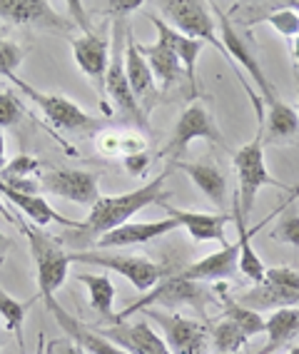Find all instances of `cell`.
I'll return each mask as SVG.
<instances>
[{
  "label": "cell",
  "mask_w": 299,
  "mask_h": 354,
  "mask_svg": "<svg viewBox=\"0 0 299 354\" xmlns=\"http://www.w3.org/2000/svg\"><path fill=\"white\" fill-rule=\"evenodd\" d=\"M167 175H170V167L133 192L100 197V200L90 207L88 220L80 222V227H77L75 232L85 234V237H97V240H100L102 234H108V232H113V230L133 222V217L137 215V212H142L145 207H150V205H155V203H165Z\"/></svg>",
  "instance_id": "cell-1"
},
{
  "label": "cell",
  "mask_w": 299,
  "mask_h": 354,
  "mask_svg": "<svg viewBox=\"0 0 299 354\" xmlns=\"http://www.w3.org/2000/svg\"><path fill=\"white\" fill-rule=\"evenodd\" d=\"M210 299H212V295L204 285L180 277V274H170L167 279H160L153 290L140 295V297L135 299L133 304H128L122 312H117V315L113 317V322H128L130 317L137 315V312L157 310V307L175 310V307L190 304V307H195L197 312H202Z\"/></svg>",
  "instance_id": "cell-2"
},
{
  "label": "cell",
  "mask_w": 299,
  "mask_h": 354,
  "mask_svg": "<svg viewBox=\"0 0 299 354\" xmlns=\"http://www.w3.org/2000/svg\"><path fill=\"white\" fill-rule=\"evenodd\" d=\"M262 138H264V122H260V130L249 142H244L240 150L235 152V170H237V180H240V192L235 195L237 205H240V212L244 217L252 212L257 200V192L267 185L274 187H282L277 180H272L267 170V162H264V145H262Z\"/></svg>",
  "instance_id": "cell-3"
},
{
  "label": "cell",
  "mask_w": 299,
  "mask_h": 354,
  "mask_svg": "<svg viewBox=\"0 0 299 354\" xmlns=\"http://www.w3.org/2000/svg\"><path fill=\"white\" fill-rule=\"evenodd\" d=\"M28 242H30V252L35 259V270H38V295L45 299L55 297V292L63 287L70 272V254L65 252L60 242L50 234H45L40 227H28L23 225Z\"/></svg>",
  "instance_id": "cell-4"
},
{
  "label": "cell",
  "mask_w": 299,
  "mask_h": 354,
  "mask_svg": "<svg viewBox=\"0 0 299 354\" xmlns=\"http://www.w3.org/2000/svg\"><path fill=\"white\" fill-rule=\"evenodd\" d=\"M115 35L113 45H110V65H108V75H105V95L117 105L125 118L130 122H135L137 127H147L150 118L142 113V108L137 105L133 95V88L128 82V73H125V32H128V23L125 18L115 20Z\"/></svg>",
  "instance_id": "cell-5"
},
{
  "label": "cell",
  "mask_w": 299,
  "mask_h": 354,
  "mask_svg": "<svg viewBox=\"0 0 299 354\" xmlns=\"http://www.w3.org/2000/svg\"><path fill=\"white\" fill-rule=\"evenodd\" d=\"M70 262H80V265H93L117 272L125 277L135 290L145 295L157 285L165 270L153 262L150 257H137V254H115V252H68Z\"/></svg>",
  "instance_id": "cell-6"
},
{
  "label": "cell",
  "mask_w": 299,
  "mask_h": 354,
  "mask_svg": "<svg viewBox=\"0 0 299 354\" xmlns=\"http://www.w3.org/2000/svg\"><path fill=\"white\" fill-rule=\"evenodd\" d=\"M160 10H162L160 18L165 20L167 26H172L177 32L192 40L210 43L215 50H220L227 57L222 43H220L217 23L204 3H200V0H165V3H160Z\"/></svg>",
  "instance_id": "cell-7"
},
{
  "label": "cell",
  "mask_w": 299,
  "mask_h": 354,
  "mask_svg": "<svg viewBox=\"0 0 299 354\" xmlns=\"http://www.w3.org/2000/svg\"><path fill=\"white\" fill-rule=\"evenodd\" d=\"M210 8L217 13V32H220V43H222L224 53H227V60H235V63L240 65L249 77H252V82L260 88L262 100L267 102V105H272L274 100H280L277 88L272 85V80L267 77V73L262 70L260 60H257V55L252 53L249 43L235 30V28H232L227 13H222V8L217 6V3H212Z\"/></svg>",
  "instance_id": "cell-8"
},
{
  "label": "cell",
  "mask_w": 299,
  "mask_h": 354,
  "mask_svg": "<svg viewBox=\"0 0 299 354\" xmlns=\"http://www.w3.org/2000/svg\"><path fill=\"white\" fill-rule=\"evenodd\" d=\"M147 319L155 322L162 332V339L172 354H207L210 349V332L200 322L182 317L177 312L145 310Z\"/></svg>",
  "instance_id": "cell-9"
},
{
  "label": "cell",
  "mask_w": 299,
  "mask_h": 354,
  "mask_svg": "<svg viewBox=\"0 0 299 354\" xmlns=\"http://www.w3.org/2000/svg\"><path fill=\"white\" fill-rule=\"evenodd\" d=\"M195 140H212V142H222V135L217 130L215 118L202 102H190L182 113H180L175 130H172L170 142L162 150V158L172 162H180V155L195 142Z\"/></svg>",
  "instance_id": "cell-10"
},
{
  "label": "cell",
  "mask_w": 299,
  "mask_h": 354,
  "mask_svg": "<svg viewBox=\"0 0 299 354\" xmlns=\"http://www.w3.org/2000/svg\"><path fill=\"white\" fill-rule=\"evenodd\" d=\"M20 88L26 90L28 97L38 105L40 113L45 115V120L50 122L55 130H63V133H83V130H97L102 125L100 120H95L93 115H88L80 105H75L68 97L52 95V93H40V90L28 88L23 82H20Z\"/></svg>",
  "instance_id": "cell-11"
},
{
  "label": "cell",
  "mask_w": 299,
  "mask_h": 354,
  "mask_svg": "<svg viewBox=\"0 0 299 354\" xmlns=\"http://www.w3.org/2000/svg\"><path fill=\"white\" fill-rule=\"evenodd\" d=\"M40 190L75 205H93L100 200V175L90 170H50L40 177Z\"/></svg>",
  "instance_id": "cell-12"
},
{
  "label": "cell",
  "mask_w": 299,
  "mask_h": 354,
  "mask_svg": "<svg viewBox=\"0 0 299 354\" xmlns=\"http://www.w3.org/2000/svg\"><path fill=\"white\" fill-rule=\"evenodd\" d=\"M125 73H128V82L133 88V95L137 100V105L142 108V113L150 118L153 108L160 100V90H157V80H155L153 70L147 65V60L142 57L140 48L133 38V28L128 26L125 32Z\"/></svg>",
  "instance_id": "cell-13"
},
{
  "label": "cell",
  "mask_w": 299,
  "mask_h": 354,
  "mask_svg": "<svg viewBox=\"0 0 299 354\" xmlns=\"http://www.w3.org/2000/svg\"><path fill=\"white\" fill-rule=\"evenodd\" d=\"M128 354H172L162 335H157L147 322H113L110 327H95Z\"/></svg>",
  "instance_id": "cell-14"
},
{
  "label": "cell",
  "mask_w": 299,
  "mask_h": 354,
  "mask_svg": "<svg viewBox=\"0 0 299 354\" xmlns=\"http://www.w3.org/2000/svg\"><path fill=\"white\" fill-rule=\"evenodd\" d=\"M70 45L77 68L105 93V75H108L110 65V38L100 35V32L85 30L83 35L73 38Z\"/></svg>",
  "instance_id": "cell-15"
},
{
  "label": "cell",
  "mask_w": 299,
  "mask_h": 354,
  "mask_svg": "<svg viewBox=\"0 0 299 354\" xmlns=\"http://www.w3.org/2000/svg\"><path fill=\"white\" fill-rule=\"evenodd\" d=\"M45 307H48V312L55 317V322L60 324V329L70 337V342L80 344L85 352H90V354H128L122 347H117L115 342H110L108 337H102L95 327H88V324L80 322L77 317H73L70 312H65V307L57 302L55 297L45 299Z\"/></svg>",
  "instance_id": "cell-16"
},
{
  "label": "cell",
  "mask_w": 299,
  "mask_h": 354,
  "mask_svg": "<svg viewBox=\"0 0 299 354\" xmlns=\"http://www.w3.org/2000/svg\"><path fill=\"white\" fill-rule=\"evenodd\" d=\"M165 209L170 212L172 220H177L182 230L190 232L195 242H220V245H229L224 240V227L232 222V212H202V209H180L172 205L162 203Z\"/></svg>",
  "instance_id": "cell-17"
},
{
  "label": "cell",
  "mask_w": 299,
  "mask_h": 354,
  "mask_svg": "<svg viewBox=\"0 0 299 354\" xmlns=\"http://www.w3.org/2000/svg\"><path fill=\"white\" fill-rule=\"evenodd\" d=\"M150 23L155 26L157 30V40L165 48H170V53L180 60L182 70H185V77L190 80V93L192 95H197V60H200V53H202V45L200 40H192L182 32H177L172 26H167L165 20L160 18V15H150Z\"/></svg>",
  "instance_id": "cell-18"
},
{
  "label": "cell",
  "mask_w": 299,
  "mask_h": 354,
  "mask_svg": "<svg viewBox=\"0 0 299 354\" xmlns=\"http://www.w3.org/2000/svg\"><path fill=\"white\" fill-rule=\"evenodd\" d=\"M180 230L177 220L165 217V220H153V222H128L122 227L113 230V232L102 234L97 240L100 250H122V247H135V245H145V242H153L165 237V234Z\"/></svg>",
  "instance_id": "cell-19"
},
{
  "label": "cell",
  "mask_w": 299,
  "mask_h": 354,
  "mask_svg": "<svg viewBox=\"0 0 299 354\" xmlns=\"http://www.w3.org/2000/svg\"><path fill=\"white\" fill-rule=\"evenodd\" d=\"M237 259H240V245H224L220 252H212L207 257L192 262L180 270V277L207 285V282H224L237 272Z\"/></svg>",
  "instance_id": "cell-20"
},
{
  "label": "cell",
  "mask_w": 299,
  "mask_h": 354,
  "mask_svg": "<svg viewBox=\"0 0 299 354\" xmlns=\"http://www.w3.org/2000/svg\"><path fill=\"white\" fill-rule=\"evenodd\" d=\"M0 197H6L8 203L15 205V207L23 212L30 222H35V227H48L50 222H57V225H65V227L77 230L80 227V222L75 220H68L63 217L60 212L52 209V205L45 200L43 195H30V192H18L13 187H8L3 180H0Z\"/></svg>",
  "instance_id": "cell-21"
},
{
  "label": "cell",
  "mask_w": 299,
  "mask_h": 354,
  "mask_svg": "<svg viewBox=\"0 0 299 354\" xmlns=\"http://www.w3.org/2000/svg\"><path fill=\"white\" fill-rule=\"evenodd\" d=\"M0 18L10 23H43L52 28H68V20L55 13V8L45 0H0Z\"/></svg>",
  "instance_id": "cell-22"
},
{
  "label": "cell",
  "mask_w": 299,
  "mask_h": 354,
  "mask_svg": "<svg viewBox=\"0 0 299 354\" xmlns=\"http://www.w3.org/2000/svg\"><path fill=\"white\" fill-rule=\"evenodd\" d=\"M170 167L182 170L192 183L197 185V190L202 192L212 205L224 207L227 205V177L224 172L212 162H172Z\"/></svg>",
  "instance_id": "cell-23"
},
{
  "label": "cell",
  "mask_w": 299,
  "mask_h": 354,
  "mask_svg": "<svg viewBox=\"0 0 299 354\" xmlns=\"http://www.w3.org/2000/svg\"><path fill=\"white\" fill-rule=\"evenodd\" d=\"M232 222L237 225V234H240V240H237V245H240L237 270H240V272H242L249 282L262 285V282H264V277H267V267H264V262H262L260 254H257L255 247H252V242H249V237H252L255 232H252V230H247V217L240 212V205H237V200H235V212H232Z\"/></svg>",
  "instance_id": "cell-24"
},
{
  "label": "cell",
  "mask_w": 299,
  "mask_h": 354,
  "mask_svg": "<svg viewBox=\"0 0 299 354\" xmlns=\"http://www.w3.org/2000/svg\"><path fill=\"white\" fill-rule=\"evenodd\" d=\"M240 304L249 307V310H284V307H299V292L294 290H284L280 285H272V282H262V285H255L249 292L235 297Z\"/></svg>",
  "instance_id": "cell-25"
},
{
  "label": "cell",
  "mask_w": 299,
  "mask_h": 354,
  "mask_svg": "<svg viewBox=\"0 0 299 354\" xmlns=\"http://www.w3.org/2000/svg\"><path fill=\"white\" fill-rule=\"evenodd\" d=\"M142 53V57L147 60L150 70H153L155 80L160 82V88L162 90H170L172 85H177L180 77L185 75V70L180 65V60L170 53V48L155 40L153 45H137Z\"/></svg>",
  "instance_id": "cell-26"
},
{
  "label": "cell",
  "mask_w": 299,
  "mask_h": 354,
  "mask_svg": "<svg viewBox=\"0 0 299 354\" xmlns=\"http://www.w3.org/2000/svg\"><path fill=\"white\" fill-rule=\"evenodd\" d=\"M264 332H267V344L257 354H274L277 349H284L299 335V307L274 310V315L267 319Z\"/></svg>",
  "instance_id": "cell-27"
},
{
  "label": "cell",
  "mask_w": 299,
  "mask_h": 354,
  "mask_svg": "<svg viewBox=\"0 0 299 354\" xmlns=\"http://www.w3.org/2000/svg\"><path fill=\"white\" fill-rule=\"evenodd\" d=\"M215 290H217V297H220V302H222V307H224V319L235 322L237 327L242 329L244 335L249 337V339L264 332V327H267V319H262L260 312L249 310V307H244V304L237 302V299L232 297L227 290H224V285H217Z\"/></svg>",
  "instance_id": "cell-28"
},
{
  "label": "cell",
  "mask_w": 299,
  "mask_h": 354,
  "mask_svg": "<svg viewBox=\"0 0 299 354\" xmlns=\"http://www.w3.org/2000/svg\"><path fill=\"white\" fill-rule=\"evenodd\" d=\"M97 150L108 158H130L137 152H147V142L140 133L133 130H105L97 135Z\"/></svg>",
  "instance_id": "cell-29"
},
{
  "label": "cell",
  "mask_w": 299,
  "mask_h": 354,
  "mask_svg": "<svg viewBox=\"0 0 299 354\" xmlns=\"http://www.w3.org/2000/svg\"><path fill=\"white\" fill-rule=\"evenodd\" d=\"M264 125H267L269 138L280 140V138H294L299 133V113L284 102L274 100L272 105H267V118H264Z\"/></svg>",
  "instance_id": "cell-30"
},
{
  "label": "cell",
  "mask_w": 299,
  "mask_h": 354,
  "mask_svg": "<svg viewBox=\"0 0 299 354\" xmlns=\"http://www.w3.org/2000/svg\"><path fill=\"white\" fill-rule=\"evenodd\" d=\"M77 279L88 287V302L102 317H113L115 312V285L108 274H77Z\"/></svg>",
  "instance_id": "cell-31"
},
{
  "label": "cell",
  "mask_w": 299,
  "mask_h": 354,
  "mask_svg": "<svg viewBox=\"0 0 299 354\" xmlns=\"http://www.w3.org/2000/svg\"><path fill=\"white\" fill-rule=\"evenodd\" d=\"M26 315H28L26 304L18 302L15 297H10V292H6L3 285H0V317H3L8 332H13V337L18 339L20 349L26 347V342H23V322H26Z\"/></svg>",
  "instance_id": "cell-32"
},
{
  "label": "cell",
  "mask_w": 299,
  "mask_h": 354,
  "mask_svg": "<svg viewBox=\"0 0 299 354\" xmlns=\"http://www.w3.org/2000/svg\"><path fill=\"white\" fill-rule=\"evenodd\" d=\"M249 342V337L235 322L222 319L212 329V347L217 354H240V349Z\"/></svg>",
  "instance_id": "cell-33"
},
{
  "label": "cell",
  "mask_w": 299,
  "mask_h": 354,
  "mask_svg": "<svg viewBox=\"0 0 299 354\" xmlns=\"http://www.w3.org/2000/svg\"><path fill=\"white\" fill-rule=\"evenodd\" d=\"M252 23H267V26H272L274 30L280 32L284 40H289V43H294V40L299 38V13L294 6H287V8H282V10H274V13L260 15V18L252 20Z\"/></svg>",
  "instance_id": "cell-34"
},
{
  "label": "cell",
  "mask_w": 299,
  "mask_h": 354,
  "mask_svg": "<svg viewBox=\"0 0 299 354\" xmlns=\"http://www.w3.org/2000/svg\"><path fill=\"white\" fill-rule=\"evenodd\" d=\"M40 172V160L35 155H15L10 162H6V167L0 170V180L3 183H23V180H32Z\"/></svg>",
  "instance_id": "cell-35"
},
{
  "label": "cell",
  "mask_w": 299,
  "mask_h": 354,
  "mask_svg": "<svg viewBox=\"0 0 299 354\" xmlns=\"http://www.w3.org/2000/svg\"><path fill=\"white\" fill-rule=\"evenodd\" d=\"M23 57H26V53H23L20 45H15L13 40H8L0 35V75L13 77L15 70L23 63Z\"/></svg>",
  "instance_id": "cell-36"
},
{
  "label": "cell",
  "mask_w": 299,
  "mask_h": 354,
  "mask_svg": "<svg viewBox=\"0 0 299 354\" xmlns=\"http://www.w3.org/2000/svg\"><path fill=\"white\" fill-rule=\"evenodd\" d=\"M23 118V105L13 90H0V130L15 127Z\"/></svg>",
  "instance_id": "cell-37"
},
{
  "label": "cell",
  "mask_w": 299,
  "mask_h": 354,
  "mask_svg": "<svg viewBox=\"0 0 299 354\" xmlns=\"http://www.w3.org/2000/svg\"><path fill=\"white\" fill-rule=\"evenodd\" d=\"M272 237L284 242V245L299 247V212H294V209L284 212V215L280 217V222H277Z\"/></svg>",
  "instance_id": "cell-38"
},
{
  "label": "cell",
  "mask_w": 299,
  "mask_h": 354,
  "mask_svg": "<svg viewBox=\"0 0 299 354\" xmlns=\"http://www.w3.org/2000/svg\"><path fill=\"white\" fill-rule=\"evenodd\" d=\"M264 279L272 282V285L284 287V290L299 292V272L297 270H289V267H272V270H267V277Z\"/></svg>",
  "instance_id": "cell-39"
},
{
  "label": "cell",
  "mask_w": 299,
  "mask_h": 354,
  "mask_svg": "<svg viewBox=\"0 0 299 354\" xmlns=\"http://www.w3.org/2000/svg\"><path fill=\"white\" fill-rule=\"evenodd\" d=\"M122 165H125V170H128L130 175L145 177L147 167H150V155H147V152H137V155H130V158L122 160Z\"/></svg>",
  "instance_id": "cell-40"
},
{
  "label": "cell",
  "mask_w": 299,
  "mask_h": 354,
  "mask_svg": "<svg viewBox=\"0 0 299 354\" xmlns=\"http://www.w3.org/2000/svg\"><path fill=\"white\" fill-rule=\"evenodd\" d=\"M48 352L50 354H88L80 344L75 342H68V339H60V342H50L48 344Z\"/></svg>",
  "instance_id": "cell-41"
},
{
  "label": "cell",
  "mask_w": 299,
  "mask_h": 354,
  "mask_svg": "<svg viewBox=\"0 0 299 354\" xmlns=\"http://www.w3.org/2000/svg\"><path fill=\"white\" fill-rule=\"evenodd\" d=\"M284 192H287V200L280 205V207H277V212H284L287 205L297 203V200H299V185H292V187H284Z\"/></svg>",
  "instance_id": "cell-42"
},
{
  "label": "cell",
  "mask_w": 299,
  "mask_h": 354,
  "mask_svg": "<svg viewBox=\"0 0 299 354\" xmlns=\"http://www.w3.org/2000/svg\"><path fill=\"white\" fill-rule=\"evenodd\" d=\"M8 247H10V240H8L6 234L0 232V262H3V257H6V252H8Z\"/></svg>",
  "instance_id": "cell-43"
},
{
  "label": "cell",
  "mask_w": 299,
  "mask_h": 354,
  "mask_svg": "<svg viewBox=\"0 0 299 354\" xmlns=\"http://www.w3.org/2000/svg\"><path fill=\"white\" fill-rule=\"evenodd\" d=\"M6 138H3V133H0V170L6 167Z\"/></svg>",
  "instance_id": "cell-44"
},
{
  "label": "cell",
  "mask_w": 299,
  "mask_h": 354,
  "mask_svg": "<svg viewBox=\"0 0 299 354\" xmlns=\"http://www.w3.org/2000/svg\"><path fill=\"white\" fill-rule=\"evenodd\" d=\"M292 53H294V65H297V70H299V38L292 43Z\"/></svg>",
  "instance_id": "cell-45"
},
{
  "label": "cell",
  "mask_w": 299,
  "mask_h": 354,
  "mask_svg": "<svg viewBox=\"0 0 299 354\" xmlns=\"http://www.w3.org/2000/svg\"><path fill=\"white\" fill-rule=\"evenodd\" d=\"M287 354H299V347H289L287 349Z\"/></svg>",
  "instance_id": "cell-46"
},
{
  "label": "cell",
  "mask_w": 299,
  "mask_h": 354,
  "mask_svg": "<svg viewBox=\"0 0 299 354\" xmlns=\"http://www.w3.org/2000/svg\"><path fill=\"white\" fill-rule=\"evenodd\" d=\"M297 97H299V70H297ZM299 113V110H297Z\"/></svg>",
  "instance_id": "cell-47"
},
{
  "label": "cell",
  "mask_w": 299,
  "mask_h": 354,
  "mask_svg": "<svg viewBox=\"0 0 299 354\" xmlns=\"http://www.w3.org/2000/svg\"><path fill=\"white\" fill-rule=\"evenodd\" d=\"M0 209H3V207H0Z\"/></svg>",
  "instance_id": "cell-48"
}]
</instances>
